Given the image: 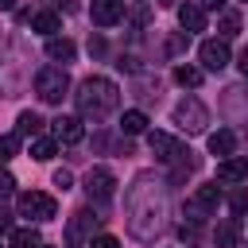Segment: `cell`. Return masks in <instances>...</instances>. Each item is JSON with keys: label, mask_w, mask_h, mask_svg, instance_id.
<instances>
[{"label": "cell", "mask_w": 248, "mask_h": 248, "mask_svg": "<svg viewBox=\"0 0 248 248\" xmlns=\"http://www.w3.org/2000/svg\"><path fill=\"white\" fill-rule=\"evenodd\" d=\"M163 213H167V202H163V190L151 174H140L128 190V225L140 240H151L159 229H163Z\"/></svg>", "instance_id": "1"}, {"label": "cell", "mask_w": 248, "mask_h": 248, "mask_svg": "<svg viewBox=\"0 0 248 248\" xmlns=\"http://www.w3.org/2000/svg\"><path fill=\"white\" fill-rule=\"evenodd\" d=\"M74 101H78V112H81L85 120H105V116L120 105V89H116V81L93 74V78H85V81L78 85Z\"/></svg>", "instance_id": "2"}, {"label": "cell", "mask_w": 248, "mask_h": 248, "mask_svg": "<svg viewBox=\"0 0 248 248\" xmlns=\"http://www.w3.org/2000/svg\"><path fill=\"white\" fill-rule=\"evenodd\" d=\"M170 120H174V128H178V132L198 136V132H205V124H209V108H205L198 97H182V101L174 105Z\"/></svg>", "instance_id": "3"}, {"label": "cell", "mask_w": 248, "mask_h": 248, "mask_svg": "<svg viewBox=\"0 0 248 248\" xmlns=\"http://www.w3.org/2000/svg\"><path fill=\"white\" fill-rule=\"evenodd\" d=\"M35 93H39V101L58 105V101L70 93V74H66L62 66H43V70L35 74Z\"/></svg>", "instance_id": "4"}, {"label": "cell", "mask_w": 248, "mask_h": 248, "mask_svg": "<svg viewBox=\"0 0 248 248\" xmlns=\"http://www.w3.org/2000/svg\"><path fill=\"white\" fill-rule=\"evenodd\" d=\"M16 209H19V217H27V221H54V217H58V202H54L50 194H39V190H23V194L16 198Z\"/></svg>", "instance_id": "5"}, {"label": "cell", "mask_w": 248, "mask_h": 248, "mask_svg": "<svg viewBox=\"0 0 248 248\" xmlns=\"http://www.w3.org/2000/svg\"><path fill=\"white\" fill-rule=\"evenodd\" d=\"M217 205H221V186H217V182H209V186H198V190L186 198V217L198 225V221L213 217V213H217Z\"/></svg>", "instance_id": "6"}, {"label": "cell", "mask_w": 248, "mask_h": 248, "mask_svg": "<svg viewBox=\"0 0 248 248\" xmlns=\"http://www.w3.org/2000/svg\"><path fill=\"white\" fill-rule=\"evenodd\" d=\"M85 194H89V202H97V205L112 202V194H116V174H112L108 167H89V174H85Z\"/></svg>", "instance_id": "7"}, {"label": "cell", "mask_w": 248, "mask_h": 248, "mask_svg": "<svg viewBox=\"0 0 248 248\" xmlns=\"http://www.w3.org/2000/svg\"><path fill=\"white\" fill-rule=\"evenodd\" d=\"M198 58H202V66H205V70H213V74H217V70H225V66H229V43H225V39H205V43L198 46Z\"/></svg>", "instance_id": "8"}, {"label": "cell", "mask_w": 248, "mask_h": 248, "mask_svg": "<svg viewBox=\"0 0 248 248\" xmlns=\"http://www.w3.org/2000/svg\"><path fill=\"white\" fill-rule=\"evenodd\" d=\"M89 16H93L97 27H112V23L124 19V0H93Z\"/></svg>", "instance_id": "9"}, {"label": "cell", "mask_w": 248, "mask_h": 248, "mask_svg": "<svg viewBox=\"0 0 248 248\" xmlns=\"http://www.w3.org/2000/svg\"><path fill=\"white\" fill-rule=\"evenodd\" d=\"M54 140H58V143H81V140H85L81 116H58V120H54Z\"/></svg>", "instance_id": "10"}, {"label": "cell", "mask_w": 248, "mask_h": 248, "mask_svg": "<svg viewBox=\"0 0 248 248\" xmlns=\"http://www.w3.org/2000/svg\"><path fill=\"white\" fill-rule=\"evenodd\" d=\"M93 225H97V217L89 213V209H81V213H74V221H70V232H66V240H70V248H78L85 236H93ZM89 244V240H85Z\"/></svg>", "instance_id": "11"}, {"label": "cell", "mask_w": 248, "mask_h": 248, "mask_svg": "<svg viewBox=\"0 0 248 248\" xmlns=\"http://www.w3.org/2000/svg\"><path fill=\"white\" fill-rule=\"evenodd\" d=\"M240 236H244L240 217H225V221L217 225V232H213V244H217V248H236V244H240Z\"/></svg>", "instance_id": "12"}, {"label": "cell", "mask_w": 248, "mask_h": 248, "mask_svg": "<svg viewBox=\"0 0 248 248\" xmlns=\"http://www.w3.org/2000/svg\"><path fill=\"white\" fill-rule=\"evenodd\" d=\"M244 178H248V159L229 155L217 163V182H244Z\"/></svg>", "instance_id": "13"}, {"label": "cell", "mask_w": 248, "mask_h": 248, "mask_svg": "<svg viewBox=\"0 0 248 248\" xmlns=\"http://www.w3.org/2000/svg\"><path fill=\"white\" fill-rule=\"evenodd\" d=\"M178 23H182L186 35L190 31H205V8L202 4H178Z\"/></svg>", "instance_id": "14"}, {"label": "cell", "mask_w": 248, "mask_h": 248, "mask_svg": "<svg viewBox=\"0 0 248 248\" xmlns=\"http://www.w3.org/2000/svg\"><path fill=\"white\" fill-rule=\"evenodd\" d=\"M31 31H39V35L54 39V35L62 31V19H58V12H35V16H31Z\"/></svg>", "instance_id": "15"}, {"label": "cell", "mask_w": 248, "mask_h": 248, "mask_svg": "<svg viewBox=\"0 0 248 248\" xmlns=\"http://www.w3.org/2000/svg\"><path fill=\"white\" fill-rule=\"evenodd\" d=\"M209 151H213V155H221V159H229V155L236 151V132H229V128H217V132L209 136Z\"/></svg>", "instance_id": "16"}, {"label": "cell", "mask_w": 248, "mask_h": 248, "mask_svg": "<svg viewBox=\"0 0 248 248\" xmlns=\"http://www.w3.org/2000/svg\"><path fill=\"white\" fill-rule=\"evenodd\" d=\"M8 248H43V236H39L35 225H27V229H12V232H8Z\"/></svg>", "instance_id": "17"}, {"label": "cell", "mask_w": 248, "mask_h": 248, "mask_svg": "<svg viewBox=\"0 0 248 248\" xmlns=\"http://www.w3.org/2000/svg\"><path fill=\"white\" fill-rule=\"evenodd\" d=\"M74 54H78V46L70 43V39H46V58L50 62H74Z\"/></svg>", "instance_id": "18"}, {"label": "cell", "mask_w": 248, "mask_h": 248, "mask_svg": "<svg viewBox=\"0 0 248 248\" xmlns=\"http://www.w3.org/2000/svg\"><path fill=\"white\" fill-rule=\"evenodd\" d=\"M43 124H46V120H43L39 112H31V108H27V112H19V116H16V136H39V132H43Z\"/></svg>", "instance_id": "19"}, {"label": "cell", "mask_w": 248, "mask_h": 248, "mask_svg": "<svg viewBox=\"0 0 248 248\" xmlns=\"http://www.w3.org/2000/svg\"><path fill=\"white\" fill-rule=\"evenodd\" d=\"M120 132H128V136H140V132H147V112H140V108H128V112L120 116Z\"/></svg>", "instance_id": "20"}, {"label": "cell", "mask_w": 248, "mask_h": 248, "mask_svg": "<svg viewBox=\"0 0 248 248\" xmlns=\"http://www.w3.org/2000/svg\"><path fill=\"white\" fill-rule=\"evenodd\" d=\"M54 151H58V140H46V136H35V140H31V159H35V163L54 159Z\"/></svg>", "instance_id": "21"}, {"label": "cell", "mask_w": 248, "mask_h": 248, "mask_svg": "<svg viewBox=\"0 0 248 248\" xmlns=\"http://www.w3.org/2000/svg\"><path fill=\"white\" fill-rule=\"evenodd\" d=\"M174 81L186 85V89H194V85H202V70L198 66H174Z\"/></svg>", "instance_id": "22"}, {"label": "cell", "mask_w": 248, "mask_h": 248, "mask_svg": "<svg viewBox=\"0 0 248 248\" xmlns=\"http://www.w3.org/2000/svg\"><path fill=\"white\" fill-rule=\"evenodd\" d=\"M19 140H23V136H16V132L0 136V163H8V159H16V155H19Z\"/></svg>", "instance_id": "23"}, {"label": "cell", "mask_w": 248, "mask_h": 248, "mask_svg": "<svg viewBox=\"0 0 248 248\" xmlns=\"http://www.w3.org/2000/svg\"><path fill=\"white\" fill-rule=\"evenodd\" d=\"M232 35H240V16L236 12H225L221 16V39H232Z\"/></svg>", "instance_id": "24"}, {"label": "cell", "mask_w": 248, "mask_h": 248, "mask_svg": "<svg viewBox=\"0 0 248 248\" xmlns=\"http://www.w3.org/2000/svg\"><path fill=\"white\" fill-rule=\"evenodd\" d=\"M229 209H232V217L248 213V190H232V194H229Z\"/></svg>", "instance_id": "25"}, {"label": "cell", "mask_w": 248, "mask_h": 248, "mask_svg": "<svg viewBox=\"0 0 248 248\" xmlns=\"http://www.w3.org/2000/svg\"><path fill=\"white\" fill-rule=\"evenodd\" d=\"M186 46H190V35H170L167 39V54H182Z\"/></svg>", "instance_id": "26"}, {"label": "cell", "mask_w": 248, "mask_h": 248, "mask_svg": "<svg viewBox=\"0 0 248 248\" xmlns=\"http://www.w3.org/2000/svg\"><path fill=\"white\" fill-rule=\"evenodd\" d=\"M85 248H120V240L116 236H108V232H101V236H89V244Z\"/></svg>", "instance_id": "27"}, {"label": "cell", "mask_w": 248, "mask_h": 248, "mask_svg": "<svg viewBox=\"0 0 248 248\" xmlns=\"http://www.w3.org/2000/svg\"><path fill=\"white\" fill-rule=\"evenodd\" d=\"M54 186H58V190H70V186H74V174H70L66 167H58V170H54Z\"/></svg>", "instance_id": "28"}, {"label": "cell", "mask_w": 248, "mask_h": 248, "mask_svg": "<svg viewBox=\"0 0 248 248\" xmlns=\"http://www.w3.org/2000/svg\"><path fill=\"white\" fill-rule=\"evenodd\" d=\"M12 194H16V178L8 170H0V198H12Z\"/></svg>", "instance_id": "29"}, {"label": "cell", "mask_w": 248, "mask_h": 248, "mask_svg": "<svg viewBox=\"0 0 248 248\" xmlns=\"http://www.w3.org/2000/svg\"><path fill=\"white\" fill-rule=\"evenodd\" d=\"M12 229H16V225H12V213H8L4 205H0V236H8Z\"/></svg>", "instance_id": "30"}, {"label": "cell", "mask_w": 248, "mask_h": 248, "mask_svg": "<svg viewBox=\"0 0 248 248\" xmlns=\"http://www.w3.org/2000/svg\"><path fill=\"white\" fill-rule=\"evenodd\" d=\"M236 66H240V74H244V78H248V46H244V50H240V58H236Z\"/></svg>", "instance_id": "31"}, {"label": "cell", "mask_w": 248, "mask_h": 248, "mask_svg": "<svg viewBox=\"0 0 248 248\" xmlns=\"http://www.w3.org/2000/svg\"><path fill=\"white\" fill-rule=\"evenodd\" d=\"M202 8H209V12H221V8H225V0H202Z\"/></svg>", "instance_id": "32"}, {"label": "cell", "mask_w": 248, "mask_h": 248, "mask_svg": "<svg viewBox=\"0 0 248 248\" xmlns=\"http://www.w3.org/2000/svg\"><path fill=\"white\" fill-rule=\"evenodd\" d=\"M12 4H16V0H0V12H8V8H12Z\"/></svg>", "instance_id": "33"}]
</instances>
